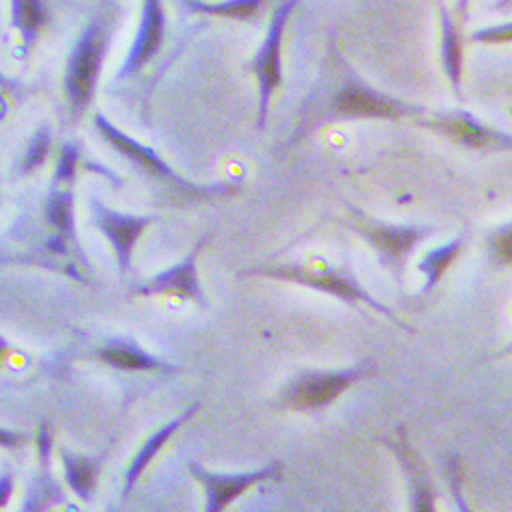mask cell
I'll return each mask as SVG.
<instances>
[{
    "label": "cell",
    "instance_id": "cell-21",
    "mask_svg": "<svg viewBox=\"0 0 512 512\" xmlns=\"http://www.w3.org/2000/svg\"><path fill=\"white\" fill-rule=\"evenodd\" d=\"M402 448L408 454V458H404L410 474H412V490H414V512H438L436 510V500H434V492L424 476V472L416 466L418 456L406 446L404 438H402Z\"/></svg>",
    "mask_w": 512,
    "mask_h": 512
},
{
    "label": "cell",
    "instance_id": "cell-24",
    "mask_svg": "<svg viewBox=\"0 0 512 512\" xmlns=\"http://www.w3.org/2000/svg\"><path fill=\"white\" fill-rule=\"evenodd\" d=\"M77 160H79V148L75 144H65L61 154H59V162H57V170H55V182L73 184L75 170H77Z\"/></svg>",
    "mask_w": 512,
    "mask_h": 512
},
{
    "label": "cell",
    "instance_id": "cell-8",
    "mask_svg": "<svg viewBox=\"0 0 512 512\" xmlns=\"http://www.w3.org/2000/svg\"><path fill=\"white\" fill-rule=\"evenodd\" d=\"M365 373L367 371L357 365L343 371L303 375L285 392V404L293 410L325 408L333 404L345 390H349L353 381L365 377Z\"/></svg>",
    "mask_w": 512,
    "mask_h": 512
},
{
    "label": "cell",
    "instance_id": "cell-14",
    "mask_svg": "<svg viewBox=\"0 0 512 512\" xmlns=\"http://www.w3.org/2000/svg\"><path fill=\"white\" fill-rule=\"evenodd\" d=\"M184 9L194 15L254 23L269 5V0H220V3H206V0H178Z\"/></svg>",
    "mask_w": 512,
    "mask_h": 512
},
{
    "label": "cell",
    "instance_id": "cell-6",
    "mask_svg": "<svg viewBox=\"0 0 512 512\" xmlns=\"http://www.w3.org/2000/svg\"><path fill=\"white\" fill-rule=\"evenodd\" d=\"M351 212L357 218L355 230L377 250L381 263L386 265L398 279L406 271V263L412 250L422 242V238L434 232V228L416 226V224H408V226L383 224V222L365 218L361 212H355V210Z\"/></svg>",
    "mask_w": 512,
    "mask_h": 512
},
{
    "label": "cell",
    "instance_id": "cell-29",
    "mask_svg": "<svg viewBox=\"0 0 512 512\" xmlns=\"http://www.w3.org/2000/svg\"><path fill=\"white\" fill-rule=\"evenodd\" d=\"M0 87H5V89H15V87H17V83H15L13 79L5 77V75H0Z\"/></svg>",
    "mask_w": 512,
    "mask_h": 512
},
{
    "label": "cell",
    "instance_id": "cell-30",
    "mask_svg": "<svg viewBox=\"0 0 512 512\" xmlns=\"http://www.w3.org/2000/svg\"><path fill=\"white\" fill-rule=\"evenodd\" d=\"M458 504H460V510H462V512H470L468 506H466V502H464V498H462L460 494H458Z\"/></svg>",
    "mask_w": 512,
    "mask_h": 512
},
{
    "label": "cell",
    "instance_id": "cell-4",
    "mask_svg": "<svg viewBox=\"0 0 512 512\" xmlns=\"http://www.w3.org/2000/svg\"><path fill=\"white\" fill-rule=\"evenodd\" d=\"M424 107L406 103L388 93H381L355 75H349L331 93L325 109L313 125L321 121H345V119H402L420 115Z\"/></svg>",
    "mask_w": 512,
    "mask_h": 512
},
{
    "label": "cell",
    "instance_id": "cell-28",
    "mask_svg": "<svg viewBox=\"0 0 512 512\" xmlns=\"http://www.w3.org/2000/svg\"><path fill=\"white\" fill-rule=\"evenodd\" d=\"M468 11H470V0H458V17L462 23H466Z\"/></svg>",
    "mask_w": 512,
    "mask_h": 512
},
{
    "label": "cell",
    "instance_id": "cell-18",
    "mask_svg": "<svg viewBox=\"0 0 512 512\" xmlns=\"http://www.w3.org/2000/svg\"><path fill=\"white\" fill-rule=\"evenodd\" d=\"M198 404L196 406H192L186 414H182L180 418H176L174 422H170L166 428H162L158 434H154L148 442H146V446L140 450V454H138V458L134 460V464H132V468H130V474H127V482H125V496H127V492H130L132 488H134V484H136V480L142 476V472L146 470V466L154 460V456L160 452V448L170 440V436L178 430V428H182L188 420H190V416H194L196 412H198Z\"/></svg>",
    "mask_w": 512,
    "mask_h": 512
},
{
    "label": "cell",
    "instance_id": "cell-7",
    "mask_svg": "<svg viewBox=\"0 0 512 512\" xmlns=\"http://www.w3.org/2000/svg\"><path fill=\"white\" fill-rule=\"evenodd\" d=\"M428 130L442 134L444 138L452 140L454 144L468 148V150H486V152H500L512 148V138L506 132H498L494 127L482 123L476 115L464 109H456L450 113L434 115L420 121Z\"/></svg>",
    "mask_w": 512,
    "mask_h": 512
},
{
    "label": "cell",
    "instance_id": "cell-27",
    "mask_svg": "<svg viewBox=\"0 0 512 512\" xmlns=\"http://www.w3.org/2000/svg\"><path fill=\"white\" fill-rule=\"evenodd\" d=\"M21 436L17 434V432H11V430H3L0 428V446H5V448H15V446H19L21 444Z\"/></svg>",
    "mask_w": 512,
    "mask_h": 512
},
{
    "label": "cell",
    "instance_id": "cell-19",
    "mask_svg": "<svg viewBox=\"0 0 512 512\" xmlns=\"http://www.w3.org/2000/svg\"><path fill=\"white\" fill-rule=\"evenodd\" d=\"M99 355L107 365L123 371H150L162 367V361L130 343H111Z\"/></svg>",
    "mask_w": 512,
    "mask_h": 512
},
{
    "label": "cell",
    "instance_id": "cell-16",
    "mask_svg": "<svg viewBox=\"0 0 512 512\" xmlns=\"http://www.w3.org/2000/svg\"><path fill=\"white\" fill-rule=\"evenodd\" d=\"M47 23L43 0H11V25L21 35L25 47H33Z\"/></svg>",
    "mask_w": 512,
    "mask_h": 512
},
{
    "label": "cell",
    "instance_id": "cell-10",
    "mask_svg": "<svg viewBox=\"0 0 512 512\" xmlns=\"http://www.w3.org/2000/svg\"><path fill=\"white\" fill-rule=\"evenodd\" d=\"M192 476L206 490V508L204 512H224L240 494H244L254 484L265 482L281 474V464H269L261 470L244 472V474H212L200 464H190Z\"/></svg>",
    "mask_w": 512,
    "mask_h": 512
},
{
    "label": "cell",
    "instance_id": "cell-23",
    "mask_svg": "<svg viewBox=\"0 0 512 512\" xmlns=\"http://www.w3.org/2000/svg\"><path fill=\"white\" fill-rule=\"evenodd\" d=\"M510 39H512V25L510 23L478 29V31L468 35V41L478 43V45H508Z\"/></svg>",
    "mask_w": 512,
    "mask_h": 512
},
{
    "label": "cell",
    "instance_id": "cell-22",
    "mask_svg": "<svg viewBox=\"0 0 512 512\" xmlns=\"http://www.w3.org/2000/svg\"><path fill=\"white\" fill-rule=\"evenodd\" d=\"M49 150H51V132L47 127H41L21 160V174L35 172L47 160Z\"/></svg>",
    "mask_w": 512,
    "mask_h": 512
},
{
    "label": "cell",
    "instance_id": "cell-1",
    "mask_svg": "<svg viewBox=\"0 0 512 512\" xmlns=\"http://www.w3.org/2000/svg\"><path fill=\"white\" fill-rule=\"evenodd\" d=\"M93 125L97 134L101 136V140L115 150L117 154H121L127 162L134 164L140 172H144L146 176L154 178L156 182H160L162 186H166L172 194H176L180 198L182 204H190V202H206V200H214V198H222L228 194L238 192L240 184L238 182H224V184H212V186H198L190 180H186L184 176H180L172 166H168L166 160H162L152 148L144 146L142 142H138L136 138L127 136L125 132H121L119 127L107 119L101 111H97L93 115Z\"/></svg>",
    "mask_w": 512,
    "mask_h": 512
},
{
    "label": "cell",
    "instance_id": "cell-12",
    "mask_svg": "<svg viewBox=\"0 0 512 512\" xmlns=\"http://www.w3.org/2000/svg\"><path fill=\"white\" fill-rule=\"evenodd\" d=\"M166 37V9L162 0H144L142 21L138 27L136 41L127 53L117 79H130L138 75L152 59L160 53Z\"/></svg>",
    "mask_w": 512,
    "mask_h": 512
},
{
    "label": "cell",
    "instance_id": "cell-20",
    "mask_svg": "<svg viewBox=\"0 0 512 512\" xmlns=\"http://www.w3.org/2000/svg\"><path fill=\"white\" fill-rule=\"evenodd\" d=\"M63 460H65V474H67V480H69L71 488H73L83 500H87L89 494H91L93 488H95L97 468L93 466V462H91L89 458H83V456L65 454Z\"/></svg>",
    "mask_w": 512,
    "mask_h": 512
},
{
    "label": "cell",
    "instance_id": "cell-5",
    "mask_svg": "<svg viewBox=\"0 0 512 512\" xmlns=\"http://www.w3.org/2000/svg\"><path fill=\"white\" fill-rule=\"evenodd\" d=\"M299 3L301 0H283V3H279V7L271 15L265 43L256 51L254 59L248 65V71L256 77V83H259V111H256V130L259 132H265L273 95L283 85L285 29Z\"/></svg>",
    "mask_w": 512,
    "mask_h": 512
},
{
    "label": "cell",
    "instance_id": "cell-9",
    "mask_svg": "<svg viewBox=\"0 0 512 512\" xmlns=\"http://www.w3.org/2000/svg\"><path fill=\"white\" fill-rule=\"evenodd\" d=\"M91 216L95 228L109 240V244L115 250L117 263L121 273L125 275L132 269L134 248L140 240V236L148 230V226L154 222V216H134V214H121L117 210H111L99 200L91 202Z\"/></svg>",
    "mask_w": 512,
    "mask_h": 512
},
{
    "label": "cell",
    "instance_id": "cell-25",
    "mask_svg": "<svg viewBox=\"0 0 512 512\" xmlns=\"http://www.w3.org/2000/svg\"><path fill=\"white\" fill-rule=\"evenodd\" d=\"M512 240H510V224L500 226L492 238H490V252H492V259L500 265V267H508L510 259H512Z\"/></svg>",
    "mask_w": 512,
    "mask_h": 512
},
{
    "label": "cell",
    "instance_id": "cell-13",
    "mask_svg": "<svg viewBox=\"0 0 512 512\" xmlns=\"http://www.w3.org/2000/svg\"><path fill=\"white\" fill-rule=\"evenodd\" d=\"M440 7V25H442V69L450 81L454 95L462 101V69H464V43L458 31L456 21L452 19L444 0H438Z\"/></svg>",
    "mask_w": 512,
    "mask_h": 512
},
{
    "label": "cell",
    "instance_id": "cell-17",
    "mask_svg": "<svg viewBox=\"0 0 512 512\" xmlns=\"http://www.w3.org/2000/svg\"><path fill=\"white\" fill-rule=\"evenodd\" d=\"M464 244H466L464 236H458V238H452L450 242L430 250L424 256L422 263H420V271L426 277V283H424V291L426 293H430L444 279L448 269L458 261V256L464 250Z\"/></svg>",
    "mask_w": 512,
    "mask_h": 512
},
{
    "label": "cell",
    "instance_id": "cell-3",
    "mask_svg": "<svg viewBox=\"0 0 512 512\" xmlns=\"http://www.w3.org/2000/svg\"><path fill=\"white\" fill-rule=\"evenodd\" d=\"M246 277L250 275H261V277H271V279H279V281H287V283H295V285H303L309 289H315L319 293H327L347 305H367L375 311H379L381 315H386L388 319L398 321V317L388 309L383 307L377 299H373L363 287L361 283L347 271L343 269H335V267H321V265H277V267H261V269H250L244 271ZM406 331H414L412 327L400 323Z\"/></svg>",
    "mask_w": 512,
    "mask_h": 512
},
{
    "label": "cell",
    "instance_id": "cell-15",
    "mask_svg": "<svg viewBox=\"0 0 512 512\" xmlns=\"http://www.w3.org/2000/svg\"><path fill=\"white\" fill-rule=\"evenodd\" d=\"M71 186L73 184L55 182V188L49 194L47 206H45L47 220L59 232V238L63 242H69L75 238V196Z\"/></svg>",
    "mask_w": 512,
    "mask_h": 512
},
{
    "label": "cell",
    "instance_id": "cell-11",
    "mask_svg": "<svg viewBox=\"0 0 512 512\" xmlns=\"http://www.w3.org/2000/svg\"><path fill=\"white\" fill-rule=\"evenodd\" d=\"M208 244V236H202L194 248L184 256V261L174 265L172 269L156 275L146 285H140L136 295L142 297H154V295H166V297H180L188 299L200 305H206V297L198 279V256Z\"/></svg>",
    "mask_w": 512,
    "mask_h": 512
},
{
    "label": "cell",
    "instance_id": "cell-2",
    "mask_svg": "<svg viewBox=\"0 0 512 512\" xmlns=\"http://www.w3.org/2000/svg\"><path fill=\"white\" fill-rule=\"evenodd\" d=\"M113 33L111 13L95 15L79 35L65 69V97L71 115L79 119L91 105Z\"/></svg>",
    "mask_w": 512,
    "mask_h": 512
},
{
    "label": "cell",
    "instance_id": "cell-26",
    "mask_svg": "<svg viewBox=\"0 0 512 512\" xmlns=\"http://www.w3.org/2000/svg\"><path fill=\"white\" fill-rule=\"evenodd\" d=\"M15 492V480L11 474H3L0 476V510H3L9 502H11V496Z\"/></svg>",
    "mask_w": 512,
    "mask_h": 512
}]
</instances>
